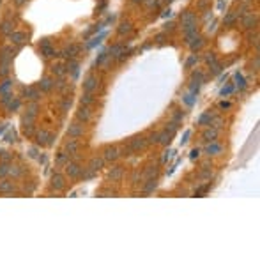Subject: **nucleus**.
Returning a JSON list of instances; mask_svg holds the SVG:
<instances>
[{"label":"nucleus","mask_w":260,"mask_h":260,"mask_svg":"<svg viewBox=\"0 0 260 260\" xmlns=\"http://www.w3.org/2000/svg\"><path fill=\"white\" fill-rule=\"evenodd\" d=\"M180 25H182V32L197 28V14L191 11H184L180 14Z\"/></svg>","instance_id":"1"},{"label":"nucleus","mask_w":260,"mask_h":260,"mask_svg":"<svg viewBox=\"0 0 260 260\" xmlns=\"http://www.w3.org/2000/svg\"><path fill=\"white\" fill-rule=\"evenodd\" d=\"M98 85H99V83H98V78H96V76H89V78L83 81V90L92 94L94 90H98Z\"/></svg>","instance_id":"2"},{"label":"nucleus","mask_w":260,"mask_h":260,"mask_svg":"<svg viewBox=\"0 0 260 260\" xmlns=\"http://www.w3.org/2000/svg\"><path fill=\"white\" fill-rule=\"evenodd\" d=\"M241 23L244 28H253L255 25H257V16L255 14H251V12H248V14H244V16H241Z\"/></svg>","instance_id":"3"},{"label":"nucleus","mask_w":260,"mask_h":260,"mask_svg":"<svg viewBox=\"0 0 260 260\" xmlns=\"http://www.w3.org/2000/svg\"><path fill=\"white\" fill-rule=\"evenodd\" d=\"M119 149L117 147H106L105 152H103V159L105 161H115L119 158Z\"/></svg>","instance_id":"4"},{"label":"nucleus","mask_w":260,"mask_h":260,"mask_svg":"<svg viewBox=\"0 0 260 260\" xmlns=\"http://www.w3.org/2000/svg\"><path fill=\"white\" fill-rule=\"evenodd\" d=\"M117 32L119 36H128V34H131L133 32V23L131 21H120L117 27Z\"/></svg>","instance_id":"5"},{"label":"nucleus","mask_w":260,"mask_h":260,"mask_svg":"<svg viewBox=\"0 0 260 260\" xmlns=\"http://www.w3.org/2000/svg\"><path fill=\"white\" fill-rule=\"evenodd\" d=\"M147 140L143 138V136H140V138H135V140H131L129 147L133 149V150H143V149L147 147Z\"/></svg>","instance_id":"6"},{"label":"nucleus","mask_w":260,"mask_h":260,"mask_svg":"<svg viewBox=\"0 0 260 260\" xmlns=\"http://www.w3.org/2000/svg\"><path fill=\"white\" fill-rule=\"evenodd\" d=\"M219 136V133H218V129H205L204 131V135H202V138H204V142L210 143V142H216V138Z\"/></svg>","instance_id":"7"},{"label":"nucleus","mask_w":260,"mask_h":260,"mask_svg":"<svg viewBox=\"0 0 260 260\" xmlns=\"http://www.w3.org/2000/svg\"><path fill=\"white\" fill-rule=\"evenodd\" d=\"M67 135L73 136V138H78V136H81V135H83V126H81V124H73V126H69Z\"/></svg>","instance_id":"8"},{"label":"nucleus","mask_w":260,"mask_h":260,"mask_svg":"<svg viewBox=\"0 0 260 260\" xmlns=\"http://www.w3.org/2000/svg\"><path fill=\"white\" fill-rule=\"evenodd\" d=\"M204 44H205V39L202 36H197L195 37V39H193L191 43L188 44V46H189V48L193 50V51H198V50H202L204 48Z\"/></svg>","instance_id":"9"},{"label":"nucleus","mask_w":260,"mask_h":260,"mask_svg":"<svg viewBox=\"0 0 260 260\" xmlns=\"http://www.w3.org/2000/svg\"><path fill=\"white\" fill-rule=\"evenodd\" d=\"M221 150H223V147L219 145V143H216V142H210L209 145L205 147V152H207L209 156H216V154H219Z\"/></svg>","instance_id":"10"},{"label":"nucleus","mask_w":260,"mask_h":260,"mask_svg":"<svg viewBox=\"0 0 260 260\" xmlns=\"http://www.w3.org/2000/svg\"><path fill=\"white\" fill-rule=\"evenodd\" d=\"M234 81H235V89H239V90H246V87H248V83H246V80L242 78V74L241 73H235L234 74Z\"/></svg>","instance_id":"11"},{"label":"nucleus","mask_w":260,"mask_h":260,"mask_svg":"<svg viewBox=\"0 0 260 260\" xmlns=\"http://www.w3.org/2000/svg\"><path fill=\"white\" fill-rule=\"evenodd\" d=\"M122 173H124L122 167H115V168H111V170H110L108 179H110V180H120V179H122Z\"/></svg>","instance_id":"12"},{"label":"nucleus","mask_w":260,"mask_h":260,"mask_svg":"<svg viewBox=\"0 0 260 260\" xmlns=\"http://www.w3.org/2000/svg\"><path fill=\"white\" fill-rule=\"evenodd\" d=\"M237 16H235V12H227L225 14V18H223V23H225V27H234L235 23H237Z\"/></svg>","instance_id":"13"},{"label":"nucleus","mask_w":260,"mask_h":260,"mask_svg":"<svg viewBox=\"0 0 260 260\" xmlns=\"http://www.w3.org/2000/svg\"><path fill=\"white\" fill-rule=\"evenodd\" d=\"M76 117H78V120L87 122V120H90V110L87 106H81L80 110H78V113H76Z\"/></svg>","instance_id":"14"},{"label":"nucleus","mask_w":260,"mask_h":260,"mask_svg":"<svg viewBox=\"0 0 260 260\" xmlns=\"http://www.w3.org/2000/svg\"><path fill=\"white\" fill-rule=\"evenodd\" d=\"M172 133L170 131H161V133H158V143H170V140H172Z\"/></svg>","instance_id":"15"},{"label":"nucleus","mask_w":260,"mask_h":260,"mask_svg":"<svg viewBox=\"0 0 260 260\" xmlns=\"http://www.w3.org/2000/svg\"><path fill=\"white\" fill-rule=\"evenodd\" d=\"M103 167H105V159H103V158H94V159L90 161V168H92L94 172H99Z\"/></svg>","instance_id":"16"},{"label":"nucleus","mask_w":260,"mask_h":260,"mask_svg":"<svg viewBox=\"0 0 260 260\" xmlns=\"http://www.w3.org/2000/svg\"><path fill=\"white\" fill-rule=\"evenodd\" d=\"M80 172H81V168L78 167L76 163H69V165H67V173L71 175V177H78Z\"/></svg>","instance_id":"17"},{"label":"nucleus","mask_w":260,"mask_h":260,"mask_svg":"<svg viewBox=\"0 0 260 260\" xmlns=\"http://www.w3.org/2000/svg\"><path fill=\"white\" fill-rule=\"evenodd\" d=\"M78 51H80V46H78V44H71V46L66 50V55H64V57H67V58H74Z\"/></svg>","instance_id":"18"},{"label":"nucleus","mask_w":260,"mask_h":260,"mask_svg":"<svg viewBox=\"0 0 260 260\" xmlns=\"http://www.w3.org/2000/svg\"><path fill=\"white\" fill-rule=\"evenodd\" d=\"M78 67H80V64L76 60H71L67 62V71H71V74H73V78H76L78 76Z\"/></svg>","instance_id":"19"},{"label":"nucleus","mask_w":260,"mask_h":260,"mask_svg":"<svg viewBox=\"0 0 260 260\" xmlns=\"http://www.w3.org/2000/svg\"><path fill=\"white\" fill-rule=\"evenodd\" d=\"M212 119H214V115H212V113H204L202 117L198 119V126H209Z\"/></svg>","instance_id":"20"},{"label":"nucleus","mask_w":260,"mask_h":260,"mask_svg":"<svg viewBox=\"0 0 260 260\" xmlns=\"http://www.w3.org/2000/svg\"><path fill=\"white\" fill-rule=\"evenodd\" d=\"M156 186H158V182H156L154 179H149L147 184L143 186V193H152L156 189Z\"/></svg>","instance_id":"21"},{"label":"nucleus","mask_w":260,"mask_h":260,"mask_svg":"<svg viewBox=\"0 0 260 260\" xmlns=\"http://www.w3.org/2000/svg\"><path fill=\"white\" fill-rule=\"evenodd\" d=\"M200 85H202V81H200V80H195V78H191L189 92H191V94H198V90H200Z\"/></svg>","instance_id":"22"},{"label":"nucleus","mask_w":260,"mask_h":260,"mask_svg":"<svg viewBox=\"0 0 260 260\" xmlns=\"http://www.w3.org/2000/svg\"><path fill=\"white\" fill-rule=\"evenodd\" d=\"M92 103H94V96L90 92H85L83 96H81V105L89 106V105H92Z\"/></svg>","instance_id":"23"},{"label":"nucleus","mask_w":260,"mask_h":260,"mask_svg":"<svg viewBox=\"0 0 260 260\" xmlns=\"http://www.w3.org/2000/svg\"><path fill=\"white\" fill-rule=\"evenodd\" d=\"M210 7V0H198L197 2V9L198 11H205Z\"/></svg>","instance_id":"24"},{"label":"nucleus","mask_w":260,"mask_h":260,"mask_svg":"<svg viewBox=\"0 0 260 260\" xmlns=\"http://www.w3.org/2000/svg\"><path fill=\"white\" fill-rule=\"evenodd\" d=\"M110 58V55L106 53V51H103V53H99V57L96 58V66H101V64H105L106 60Z\"/></svg>","instance_id":"25"},{"label":"nucleus","mask_w":260,"mask_h":260,"mask_svg":"<svg viewBox=\"0 0 260 260\" xmlns=\"http://www.w3.org/2000/svg\"><path fill=\"white\" fill-rule=\"evenodd\" d=\"M143 4L149 9H159V0H143Z\"/></svg>","instance_id":"26"},{"label":"nucleus","mask_w":260,"mask_h":260,"mask_svg":"<svg viewBox=\"0 0 260 260\" xmlns=\"http://www.w3.org/2000/svg\"><path fill=\"white\" fill-rule=\"evenodd\" d=\"M156 172H158V170H156L154 167H149V170H145V173H143V177H145V179H154Z\"/></svg>","instance_id":"27"},{"label":"nucleus","mask_w":260,"mask_h":260,"mask_svg":"<svg viewBox=\"0 0 260 260\" xmlns=\"http://www.w3.org/2000/svg\"><path fill=\"white\" fill-rule=\"evenodd\" d=\"M200 177H202V179H210V177H212V170H210L209 167H204V170H202V173H200Z\"/></svg>","instance_id":"28"},{"label":"nucleus","mask_w":260,"mask_h":260,"mask_svg":"<svg viewBox=\"0 0 260 260\" xmlns=\"http://www.w3.org/2000/svg\"><path fill=\"white\" fill-rule=\"evenodd\" d=\"M197 62H198V57L197 55H189V58L186 60V67H193Z\"/></svg>","instance_id":"29"},{"label":"nucleus","mask_w":260,"mask_h":260,"mask_svg":"<svg viewBox=\"0 0 260 260\" xmlns=\"http://www.w3.org/2000/svg\"><path fill=\"white\" fill-rule=\"evenodd\" d=\"M177 129H179V122H175V120H172V122L167 126V131H170L172 135H173V133H175Z\"/></svg>","instance_id":"30"},{"label":"nucleus","mask_w":260,"mask_h":260,"mask_svg":"<svg viewBox=\"0 0 260 260\" xmlns=\"http://www.w3.org/2000/svg\"><path fill=\"white\" fill-rule=\"evenodd\" d=\"M66 149H67L69 152L73 154V152H76V149H78V143L74 142V140H71V142H67V145H66Z\"/></svg>","instance_id":"31"},{"label":"nucleus","mask_w":260,"mask_h":260,"mask_svg":"<svg viewBox=\"0 0 260 260\" xmlns=\"http://www.w3.org/2000/svg\"><path fill=\"white\" fill-rule=\"evenodd\" d=\"M232 92H234V85H227V87H223L221 89V92L219 94L225 98V96H228V94H232Z\"/></svg>","instance_id":"32"},{"label":"nucleus","mask_w":260,"mask_h":260,"mask_svg":"<svg viewBox=\"0 0 260 260\" xmlns=\"http://www.w3.org/2000/svg\"><path fill=\"white\" fill-rule=\"evenodd\" d=\"M193 96H195V94L189 92L188 96H184V98H182V99H184V103H186L188 106H193V103H195V98H193Z\"/></svg>","instance_id":"33"},{"label":"nucleus","mask_w":260,"mask_h":260,"mask_svg":"<svg viewBox=\"0 0 260 260\" xmlns=\"http://www.w3.org/2000/svg\"><path fill=\"white\" fill-rule=\"evenodd\" d=\"M53 186H55V188H62V186H64V179H62L60 175H55V177H53Z\"/></svg>","instance_id":"34"},{"label":"nucleus","mask_w":260,"mask_h":260,"mask_svg":"<svg viewBox=\"0 0 260 260\" xmlns=\"http://www.w3.org/2000/svg\"><path fill=\"white\" fill-rule=\"evenodd\" d=\"M205 62H207V64H214V62H218L216 60V55H214V53H207V57H205Z\"/></svg>","instance_id":"35"},{"label":"nucleus","mask_w":260,"mask_h":260,"mask_svg":"<svg viewBox=\"0 0 260 260\" xmlns=\"http://www.w3.org/2000/svg\"><path fill=\"white\" fill-rule=\"evenodd\" d=\"M182 119H184V113H182V111H177V113L173 115V120H175V122H180Z\"/></svg>","instance_id":"36"},{"label":"nucleus","mask_w":260,"mask_h":260,"mask_svg":"<svg viewBox=\"0 0 260 260\" xmlns=\"http://www.w3.org/2000/svg\"><path fill=\"white\" fill-rule=\"evenodd\" d=\"M41 87H43L44 90H50V89H51V81H50V80H43Z\"/></svg>","instance_id":"37"},{"label":"nucleus","mask_w":260,"mask_h":260,"mask_svg":"<svg viewBox=\"0 0 260 260\" xmlns=\"http://www.w3.org/2000/svg\"><path fill=\"white\" fill-rule=\"evenodd\" d=\"M163 39H165V34H158V36L154 37V41L158 44H163Z\"/></svg>","instance_id":"38"},{"label":"nucleus","mask_w":260,"mask_h":260,"mask_svg":"<svg viewBox=\"0 0 260 260\" xmlns=\"http://www.w3.org/2000/svg\"><path fill=\"white\" fill-rule=\"evenodd\" d=\"M149 143H158V133H154V135H150L149 136V140H147Z\"/></svg>","instance_id":"39"},{"label":"nucleus","mask_w":260,"mask_h":260,"mask_svg":"<svg viewBox=\"0 0 260 260\" xmlns=\"http://www.w3.org/2000/svg\"><path fill=\"white\" fill-rule=\"evenodd\" d=\"M198 156H200V150H198V149H193L191 154H189V158H191V159H197Z\"/></svg>","instance_id":"40"},{"label":"nucleus","mask_w":260,"mask_h":260,"mask_svg":"<svg viewBox=\"0 0 260 260\" xmlns=\"http://www.w3.org/2000/svg\"><path fill=\"white\" fill-rule=\"evenodd\" d=\"M173 28H175V23H172V21H170V23H167V25H165V32H172Z\"/></svg>","instance_id":"41"},{"label":"nucleus","mask_w":260,"mask_h":260,"mask_svg":"<svg viewBox=\"0 0 260 260\" xmlns=\"http://www.w3.org/2000/svg\"><path fill=\"white\" fill-rule=\"evenodd\" d=\"M53 71H55L57 74H64V67H62V66H55V67H53Z\"/></svg>","instance_id":"42"},{"label":"nucleus","mask_w":260,"mask_h":260,"mask_svg":"<svg viewBox=\"0 0 260 260\" xmlns=\"http://www.w3.org/2000/svg\"><path fill=\"white\" fill-rule=\"evenodd\" d=\"M230 106H232V105H230V103H225V101H223V103H219V108H221V110H228Z\"/></svg>","instance_id":"43"},{"label":"nucleus","mask_w":260,"mask_h":260,"mask_svg":"<svg viewBox=\"0 0 260 260\" xmlns=\"http://www.w3.org/2000/svg\"><path fill=\"white\" fill-rule=\"evenodd\" d=\"M189 136H191V131H186V133H184V138H182L180 142H182V143H186V142H188V138H189Z\"/></svg>","instance_id":"44"},{"label":"nucleus","mask_w":260,"mask_h":260,"mask_svg":"<svg viewBox=\"0 0 260 260\" xmlns=\"http://www.w3.org/2000/svg\"><path fill=\"white\" fill-rule=\"evenodd\" d=\"M172 154H173L172 150H168V152H165V158H163V161H168V159H170V158H172Z\"/></svg>","instance_id":"45"},{"label":"nucleus","mask_w":260,"mask_h":260,"mask_svg":"<svg viewBox=\"0 0 260 260\" xmlns=\"http://www.w3.org/2000/svg\"><path fill=\"white\" fill-rule=\"evenodd\" d=\"M170 16H172V11H170V9L163 12V18H170Z\"/></svg>","instance_id":"46"},{"label":"nucleus","mask_w":260,"mask_h":260,"mask_svg":"<svg viewBox=\"0 0 260 260\" xmlns=\"http://www.w3.org/2000/svg\"><path fill=\"white\" fill-rule=\"evenodd\" d=\"M64 161H66V156L60 154V156H58V163H64Z\"/></svg>","instance_id":"47"},{"label":"nucleus","mask_w":260,"mask_h":260,"mask_svg":"<svg viewBox=\"0 0 260 260\" xmlns=\"http://www.w3.org/2000/svg\"><path fill=\"white\" fill-rule=\"evenodd\" d=\"M133 4H143V0H131Z\"/></svg>","instance_id":"48"},{"label":"nucleus","mask_w":260,"mask_h":260,"mask_svg":"<svg viewBox=\"0 0 260 260\" xmlns=\"http://www.w3.org/2000/svg\"><path fill=\"white\" fill-rule=\"evenodd\" d=\"M163 2H167V4H170V2H173V0H163Z\"/></svg>","instance_id":"49"}]
</instances>
